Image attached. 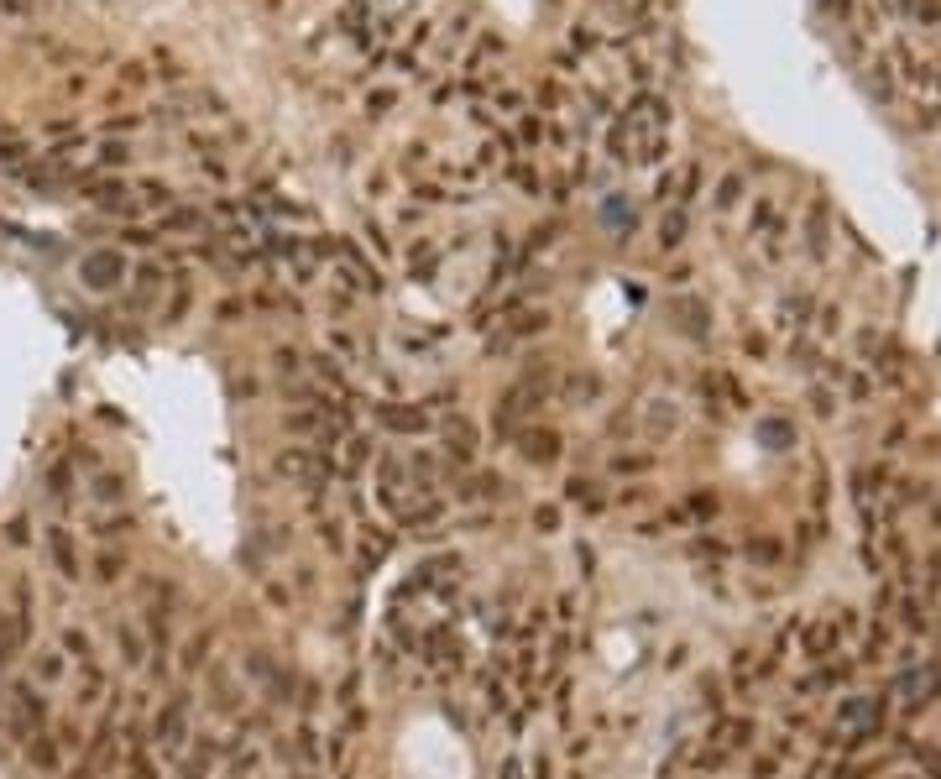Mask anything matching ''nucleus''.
<instances>
[{
    "label": "nucleus",
    "instance_id": "1",
    "mask_svg": "<svg viewBox=\"0 0 941 779\" xmlns=\"http://www.w3.org/2000/svg\"><path fill=\"white\" fill-rule=\"evenodd\" d=\"M0 717H6V727H0V738H6V743H32L37 732L53 727L48 691H42V685H32L27 675L0 680Z\"/></svg>",
    "mask_w": 941,
    "mask_h": 779
},
{
    "label": "nucleus",
    "instance_id": "2",
    "mask_svg": "<svg viewBox=\"0 0 941 779\" xmlns=\"http://www.w3.org/2000/svg\"><path fill=\"white\" fill-rule=\"evenodd\" d=\"M42 539H48V560H53L58 576H63V581H79V576H84V560H79L74 534H68L63 523H48V534H42Z\"/></svg>",
    "mask_w": 941,
    "mask_h": 779
},
{
    "label": "nucleus",
    "instance_id": "3",
    "mask_svg": "<svg viewBox=\"0 0 941 779\" xmlns=\"http://www.w3.org/2000/svg\"><path fill=\"white\" fill-rule=\"evenodd\" d=\"M21 753H27V764L42 769V774H58V769H63V743L53 738V727H48V732H37L32 743H21Z\"/></svg>",
    "mask_w": 941,
    "mask_h": 779
},
{
    "label": "nucleus",
    "instance_id": "4",
    "mask_svg": "<svg viewBox=\"0 0 941 779\" xmlns=\"http://www.w3.org/2000/svg\"><path fill=\"white\" fill-rule=\"evenodd\" d=\"M63 675H68V654H63V649H37V654H32V670H27L32 685H42V691H48V685H63Z\"/></svg>",
    "mask_w": 941,
    "mask_h": 779
},
{
    "label": "nucleus",
    "instance_id": "5",
    "mask_svg": "<svg viewBox=\"0 0 941 779\" xmlns=\"http://www.w3.org/2000/svg\"><path fill=\"white\" fill-rule=\"evenodd\" d=\"M110 638H116V649H121V659L131 664V670H136V664H147V638L142 633H136V623H116V628H110Z\"/></svg>",
    "mask_w": 941,
    "mask_h": 779
},
{
    "label": "nucleus",
    "instance_id": "6",
    "mask_svg": "<svg viewBox=\"0 0 941 779\" xmlns=\"http://www.w3.org/2000/svg\"><path fill=\"white\" fill-rule=\"evenodd\" d=\"M126 576V555H121V549H100V555H95V581L100 586H116Z\"/></svg>",
    "mask_w": 941,
    "mask_h": 779
},
{
    "label": "nucleus",
    "instance_id": "7",
    "mask_svg": "<svg viewBox=\"0 0 941 779\" xmlns=\"http://www.w3.org/2000/svg\"><path fill=\"white\" fill-rule=\"evenodd\" d=\"M210 644H215V633H194L189 644H183V659H178V664H183V670H199V664H204V649H210Z\"/></svg>",
    "mask_w": 941,
    "mask_h": 779
},
{
    "label": "nucleus",
    "instance_id": "8",
    "mask_svg": "<svg viewBox=\"0 0 941 779\" xmlns=\"http://www.w3.org/2000/svg\"><path fill=\"white\" fill-rule=\"evenodd\" d=\"M6 539H11V544H27V523H21V518L6 523Z\"/></svg>",
    "mask_w": 941,
    "mask_h": 779
}]
</instances>
